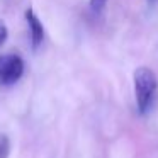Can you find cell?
<instances>
[{"mask_svg": "<svg viewBox=\"0 0 158 158\" xmlns=\"http://www.w3.org/2000/svg\"><path fill=\"white\" fill-rule=\"evenodd\" d=\"M134 95H136V107L141 116L148 112L153 106L158 94V78L155 72L148 66H138L134 70Z\"/></svg>", "mask_w": 158, "mask_h": 158, "instance_id": "6da1fadb", "label": "cell"}, {"mask_svg": "<svg viewBox=\"0 0 158 158\" xmlns=\"http://www.w3.org/2000/svg\"><path fill=\"white\" fill-rule=\"evenodd\" d=\"M24 60L19 55H14V53L0 55V85L9 87L19 82L21 77L24 75Z\"/></svg>", "mask_w": 158, "mask_h": 158, "instance_id": "7a4b0ae2", "label": "cell"}, {"mask_svg": "<svg viewBox=\"0 0 158 158\" xmlns=\"http://www.w3.org/2000/svg\"><path fill=\"white\" fill-rule=\"evenodd\" d=\"M26 21H27V26H29V34H31L32 48L38 49L39 46H41L43 39H44V26L39 21L38 15L34 14L32 9H27V10H26Z\"/></svg>", "mask_w": 158, "mask_h": 158, "instance_id": "3957f363", "label": "cell"}, {"mask_svg": "<svg viewBox=\"0 0 158 158\" xmlns=\"http://www.w3.org/2000/svg\"><path fill=\"white\" fill-rule=\"evenodd\" d=\"M89 5H90V12L94 15H100L107 5V0H90Z\"/></svg>", "mask_w": 158, "mask_h": 158, "instance_id": "277c9868", "label": "cell"}, {"mask_svg": "<svg viewBox=\"0 0 158 158\" xmlns=\"http://www.w3.org/2000/svg\"><path fill=\"white\" fill-rule=\"evenodd\" d=\"M10 153V141L7 139V136L0 138V158H7Z\"/></svg>", "mask_w": 158, "mask_h": 158, "instance_id": "5b68a950", "label": "cell"}, {"mask_svg": "<svg viewBox=\"0 0 158 158\" xmlns=\"http://www.w3.org/2000/svg\"><path fill=\"white\" fill-rule=\"evenodd\" d=\"M9 38V29H7V24L4 21H0V46L4 44Z\"/></svg>", "mask_w": 158, "mask_h": 158, "instance_id": "8992f818", "label": "cell"}, {"mask_svg": "<svg viewBox=\"0 0 158 158\" xmlns=\"http://www.w3.org/2000/svg\"><path fill=\"white\" fill-rule=\"evenodd\" d=\"M155 2H156V0H148V4H155Z\"/></svg>", "mask_w": 158, "mask_h": 158, "instance_id": "52a82bcc", "label": "cell"}]
</instances>
